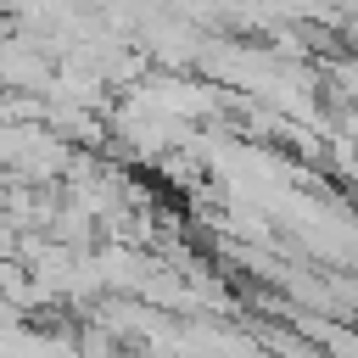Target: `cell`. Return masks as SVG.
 <instances>
[{
  "label": "cell",
  "mask_w": 358,
  "mask_h": 358,
  "mask_svg": "<svg viewBox=\"0 0 358 358\" xmlns=\"http://www.w3.org/2000/svg\"><path fill=\"white\" fill-rule=\"evenodd\" d=\"M6 151H11L17 179H45V173H56V168L67 162V151L56 145V134H50V129H11Z\"/></svg>",
  "instance_id": "cell-1"
}]
</instances>
